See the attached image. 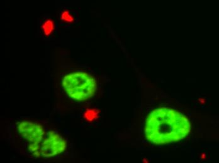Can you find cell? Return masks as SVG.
Returning <instances> with one entry per match:
<instances>
[{"label":"cell","instance_id":"cell-5","mask_svg":"<svg viewBox=\"0 0 219 163\" xmlns=\"http://www.w3.org/2000/svg\"><path fill=\"white\" fill-rule=\"evenodd\" d=\"M62 19L64 20V21L71 22H73V17L68 11H65L63 12V14H62Z\"/></svg>","mask_w":219,"mask_h":163},{"label":"cell","instance_id":"cell-4","mask_svg":"<svg viewBox=\"0 0 219 163\" xmlns=\"http://www.w3.org/2000/svg\"><path fill=\"white\" fill-rule=\"evenodd\" d=\"M53 27H54V24L51 20H47L46 22H45L42 26L44 33L46 35L50 34L52 31Z\"/></svg>","mask_w":219,"mask_h":163},{"label":"cell","instance_id":"cell-3","mask_svg":"<svg viewBox=\"0 0 219 163\" xmlns=\"http://www.w3.org/2000/svg\"><path fill=\"white\" fill-rule=\"evenodd\" d=\"M63 87L67 95L72 99L84 101L94 95L97 84L94 77L88 73L75 72L64 77Z\"/></svg>","mask_w":219,"mask_h":163},{"label":"cell","instance_id":"cell-1","mask_svg":"<svg viewBox=\"0 0 219 163\" xmlns=\"http://www.w3.org/2000/svg\"><path fill=\"white\" fill-rule=\"evenodd\" d=\"M13 141L23 153L32 157L50 158L63 153L66 141L57 130L39 122L23 121L14 125Z\"/></svg>","mask_w":219,"mask_h":163},{"label":"cell","instance_id":"cell-2","mask_svg":"<svg viewBox=\"0 0 219 163\" xmlns=\"http://www.w3.org/2000/svg\"><path fill=\"white\" fill-rule=\"evenodd\" d=\"M190 130L191 124L183 114L173 109L160 108L149 115L145 134L152 143L164 144L183 139Z\"/></svg>","mask_w":219,"mask_h":163}]
</instances>
